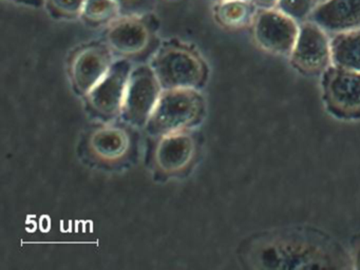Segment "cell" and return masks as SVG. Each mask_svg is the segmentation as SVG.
I'll return each mask as SVG.
<instances>
[{"mask_svg": "<svg viewBox=\"0 0 360 270\" xmlns=\"http://www.w3.org/2000/svg\"><path fill=\"white\" fill-rule=\"evenodd\" d=\"M321 96L328 113L337 120H360V72L330 65L320 76Z\"/></svg>", "mask_w": 360, "mask_h": 270, "instance_id": "277c9868", "label": "cell"}, {"mask_svg": "<svg viewBox=\"0 0 360 270\" xmlns=\"http://www.w3.org/2000/svg\"><path fill=\"white\" fill-rule=\"evenodd\" d=\"M309 20L330 35L360 29V0H322Z\"/></svg>", "mask_w": 360, "mask_h": 270, "instance_id": "8fae6325", "label": "cell"}, {"mask_svg": "<svg viewBox=\"0 0 360 270\" xmlns=\"http://www.w3.org/2000/svg\"><path fill=\"white\" fill-rule=\"evenodd\" d=\"M205 110V101L199 90H163L145 128L157 136L185 132L203 120Z\"/></svg>", "mask_w": 360, "mask_h": 270, "instance_id": "7a4b0ae2", "label": "cell"}, {"mask_svg": "<svg viewBox=\"0 0 360 270\" xmlns=\"http://www.w3.org/2000/svg\"><path fill=\"white\" fill-rule=\"evenodd\" d=\"M352 265L354 269L360 270V242L356 244L351 255Z\"/></svg>", "mask_w": 360, "mask_h": 270, "instance_id": "ffe728a7", "label": "cell"}, {"mask_svg": "<svg viewBox=\"0 0 360 270\" xmlns=\"http://www.w3.org/2000/svg\"><path fill=\"white\" fill-rule=\"evenodd\" d=\"M86 0H46L45 6L53 16L75 18L81 16Z\"/></svg>", "mask_w": 360, "mask_h": 270, "instance_id": "ac0fdd59", "label": "cell"}, {"mask_svg": "<svg viewBox=\"0 0 360 270\" xmlns=\"http://www.w3.org/2000/svg\"><path fill=\"white\" fill-rule=\"evenodd\" d=\"M295 71L307 77H320L332 65L330 35L311 20L300 23L290 56Z\"/></svg>", "mask_w": 360, "mask_h": 270, "instance_id": "5b68a950", "label": "cell"}, {"mask_svg": "<svg viewBox=\"0 0 360 270\" xmlns=\"http://www.w3.org/2000/svg\"><path fill=\"white\" fill-rule=\"evenodd\" d=\"M110 50L104 46H90L77 53L71 63L73 86L85 97L100 84L112 65Z\"/></svg>", "mask_w": 360, "mask_h": 270, "instance_id": "9c48e42d", "label": "cell"}, {"mask_svg": "<svg viewBox=\"0 0 360 270\" xmlns=\"http://www.w3.org/2000/svg\"><path fill=\"white\" fill-rule=\"evenodd\" d=\"M130 147L129 133L121 127H100L88 139L90 153L96 160L105 164L122 162L129 153Z\"/></svg>", "mask_w": 360, "mask_h": 270, "instance_id": "4fadbf2b", "label": "cell"}, {"mask_svg": "<svg viewBox=\"0 0 360 270\" xmlns=\"http://www.w3.org/2000/svg\"><path fill=\"white\" fill-rule=\"evenodd\" d=\"M332 65L360 72V29L330 35Z\"/></svg>", "mask_w": 360, "mask_h": 270, "instance_id": "5bb4252c", "label": "cell"}, {"mask_svg": "<svg viewBox=\"0 0 360 270\" xmlns=\"http://www.w3.org/2000/svg\"><path fill=\"white\" fill-rule=\"evenodd\" d=\"M15 4H24V6H33V8H41L45 6L46 0H10Z\"/></svg>", "mask_w": 360, "mask_h": 270, "instance_id": "44dd1931", "label": "cell"}, {"mask_svg": "<svg viewBox=\"0 0 360 270\" xmlns=\"http://www.w3.org/2000/svg\"><path fill=\"white\" fill-rule=\"evenodd\" d=\"M163 89L150 65L132 68L122 107L121 117L134 127H146Z\"/></svg>", "mask_w": 360, "mask_h": 270, "instance_id": "8992f818", "label": "cell"}, {"mask_svg": "<svg viewBox=\"0 0 360 270\" xmlns=\"http://www.w3.org/2000/svg\"><path fill=\"white\" fill-rule=\"evenodd\" d=\"M150 67L163 90H199L207 78V67L203 59L181 44H169L162 46L153 57Z\"/></svg>", "mask_w": 360, "mask_h": 270, "instance_id": "3957f363", "label": "cell"}, {"mask_svg": "<svg viewBox=\"0 0 360 270\" xmlns=\"http://www.w3.org/2000/svg\"><path fill=\"white\" fill-rule=\"evenodd\" d=\"M318 0H278L277 8L301 23L309 20Z\"/></svg>", "mask_w": 360, "mask_h": 270, "instance_id": "e0dca14e", "label": "cell"}, {"mask_svg": "<svg viewBox=\"0 0 360 270\" xmlns=\"http://www.w3.org/2000/svg\"><path fill=\"white\" fill-rule=\"evenodd\" d=\"M257 11L250 0H220L214 8V17L222 27L242 29L252 25Z\"/></svg>", "mask_w": 360, "mask_h": 270, "instance_id": "9a60e30c", "label": "cell"}, {"mask_svg": "<svg viewBox=\"0 0 360 270\" xmlns=\"http://www.w3.org/2000/svg\"><path fill=\"white\" fill-rule=\"evenodd\" d=\"M131 70L126 59L113 61L106 76L86 96L90 109L103 117L121 115Z\"/></svg>", "mask_w": 360, "mask_h": 270, "instance_id": "ba28073f", "label": "cell"}, {"mask_svg": "<svg viewBox=\"0 0 360 270\" xmlns=\"http://www.w3.org/2000/svg\"><path fill=\"white\" fill-rule=\"evenodd\" d=\"M245 255L256 269H342L352 264L334 243L305 232L265 234L250 245Z\"/></svg>", "mask_w": 360, "mask_h": 270, "instance_id": "6da1fadb", "label": "cell"}, {"mask_svg": "<svg viewBox=\"0 0 360 270\" xmlns=\"http://www.w3.org/2000/svg\"><path fill=\"white\" fill-rule=\"evenodd\" d=\"M197 154V143L188 131L160 136L153 154L155 168L165 175L184 172Z\"/></svg>", "mask_w": 360, "mask_h": 270, "instance_id": "30bf717a", "label": "cell"}, {"mask_svg": "<svg viewBox=\"0 0 360 270\" xmlns=\"http://www.w3.org/2000/svg\"><path fill=\"white\" fill-rule=\"evenodd\" d=\"M322 1V0H318V2Z\"/></svg>", "mask_w": 360, "mask_h": 270, "instance_id": "7402d4cb", "label": "cell"}, {"mask_svg": "<svg viewBox=\"0 0 360 270\" xmlns=\"http://www.w3.org/2000/svg\"><path fill=\"white\" fill-rule=\"evenodd\" d=\"M117 0H86L81 17L92 25L115 21L121 11Z\"/></svg>", "mask_w": 360, "mask_h": 270, "instance_id": "2e32d148", "label": "cell"}, {"mask_svg": "<svg viewBox=\"0 0 360 270\" xmlns=\"http://www.w3.org/2000/svg\"><path fill=\"white\" fill-rule=\"evenodd\" d=\"M257 10L277 8L278 0H250Z\"/></svg>", "mask_w": 360, "mask_h": 270, "instance_id": "d6986e66", "label": "cell"}, {"mask_svg": "<svg viewBox=\"0 0 360 270\" xmlns=\"http://www.w3.org/2000/svg\"><path fill=\"white\" fill-rule=\"evenodd\" d=\"M151 40L149 27L141 19L128 17L115 20L107 32L110 50L123 56L140 54Z\"/></svg>", "mask_w": 360, "mask_h": 270, "instance_id": "7c38bea8", "label": "cell"}, {"mask_svg": "<svg viewBox=\"0 0 360 270\" xmlns=\"http://www.w3.org/2000/svg\"><path fill=\"white\" fill-rule=\"evenodd\" d=\"M300 23L278 8L258 10L252 23L257 46L275 56L288 57L298 37Z\"/></svg>", "mask_w": 360, "mask_h": 270, "instance_id": "52a82bcc", "label": "cell"}]
</instances>
